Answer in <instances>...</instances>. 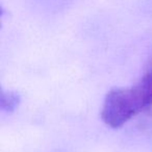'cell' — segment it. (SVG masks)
Segmentation results:
<instances>
[{"label":"cell","mask_w":152,"mask_h":152,"mask_svg":"<svg viewBox=\"0 0 152 152\" xmlns=\"http://www.w3.org/2000/svg\"><path fill=\"white\" fill-rule=\"evenodd\" d=\"M150 106H152V70L132 87L110 90L104 98L101 119L107 126L118 128Z\"/></svg>","instance_id":"obj_1"},{"label":"cell","mask_w":152,"mask_h":152,"mask_svg":"<svg viewBox=\"0 0 152 152\" xmlns=\"http://www.w3.org/2000/svg\"><path fill=\"white\" fill-rule=\"evenodd\" d=\"M21 98L17 92L14 91H1L0 95V107L4 113H13L20 104Z\"/></svg>","instance_id":"obj_2"}]
</instances>
